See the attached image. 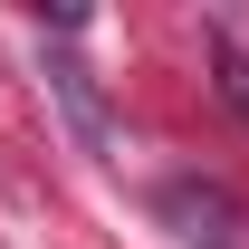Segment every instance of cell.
I'll use <instances>...</instances> for the list:
<instances>
[{
	"label": "cell",
	"instance_id": "7a4b0ae2",
	"mask_svg": "<svg viewBox=\"0 0 249 249\" xmlns=\"http://www.w3.org/2000/svg\"><path fill=\"white\" fill-rule=\"evenodd\" d=\"M211 67H220V96H230V106L249 115V48H240L230 29H211Z\"/></svg>",
	"mask_w": 249,
	"mask_h": 249
},
{
	"label": "cell",
	"instance_id": "6da1fadb",
	"mask_svg": "<svg viewBox=\"0 0 249 249\" xmlns=\"http://www.w3.org/2000/svg\"><path fill=\"white\" fill-rule=\"evenodd\" d=\"M58 77V96H67V115H77V134H87V154H106V106H96V87H87V67H48Z\"/></svg>",
	"mask_w": 249,
	"mask_h": 249
}]
</instances>
